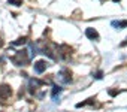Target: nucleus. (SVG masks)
<instances>
[{
	"instance_id": "obj_11",
	"label": "nucleus",
	"mask_w": 127,
	"mask_h": 112,
	"mask_svg": "<svg viewBox=\"0 0 127 112\" xmlns=\"http://www.w3.org/2000/svg\"><path fill=\"white\" fill-rule=\"evenodd\" d=\"M126 45H127V39H126V42H123V43H121V46H126Z\"/></svg>"
},
{
	"instance_id": "obj_1",
	"label": "nucleus",
	"mask_w": 127,
	"mask_h": 112,
	"mask_svg": "<svg viewBox=\"0 0 127 112\" xmlns=\"http://www.w3.org/2000/svg\"><path fill=\"white\" fill-rule=\"evenodd\" d=\"M30 55L27 54V51L26 49H21V51H18L14 57L11 58V61L14 63V64H17V66H26L29 61H30Z\"/></svg>"
},
{
	"instance_id": "obj_6",
	"label": "nucleus",
	"mask_w": 127,
	"mask_h": 112,
	"mask_svg": "<svg viewBox=\"0 0 127 112\" xmlns=\"http://www.w3.org/2000/svg\"><path fill=\"white\" fill-rule=\"evenodd\" d=\"M61 90H63V88H61V87H58V85H54V87H52V93H51V96H52V99H54V100H57V94H60V93H61Z\"/></svg>"
},
{
	"instance_id": "obj_10",
	"label": "nucleus",
	"mask_w": 127,
	"mask_h": 112,
	"mask_svg": "<svg viewBox=\"0 0 127 112\" xmlns=\"http://www.w3.org/2000/svg\"><path fill=\"white\" fill-rule=\"evenodd\" d=\"M102 75H103V73H102V72H99V73L96 75V79H102Z\"/></svg>"
},
{
	"instance_id": "obj_5",
	"label": "nucleus",
	"mask_w": 127,
	"mask_h": 112,
	"mask_svg": "<svg viewBox=\"0 0 127 112\" xmlns=\"http://www.w3.org/2000/svg\"><path fill=\"white\" fill-rule=\"evenodd\" d=\"M85 36H87L88 39H93V40H97V39H99V33H97L94 28H87V30H85Z\"/></svg>"
},
{
	"instance_id": "obj_9",
	"label": "nucleus",
	"mask_w": 127,
	"mask_h": 112,
	"mask_svg": "<svg viewBox=\"0 0 127 112\" xmlns=\"http://www.w3.org/2000/svg\"><path fill=\"white\" fill-rule=\"evenodd\" d=\"M9 3H14V5H21V2H20V0H9Z\"/></svg>"
},
{
	"instance_id": "obj_2",
	"label": "nucleus",
	"mask_w": 127,
	"mask_h": 112,
	"mask_svg": "<svg viewBox=\"0 0 127 112\" xmlns=\"http://www.w3.org/2000/svg\"><path fill=\"white\" fill-rule=\"evenodd\" d=\"M57 79H58L60 82H63V84H69V82L72 81V78H70V72L66 70V69L60 70L58 75H57Z\"/></svg>"
},
{
	"instance_id": "obj_8",
	"label": "nucleus",
	"mask_w": 127,
	"mask_h": 112,
	"mask_svg": "<svg viewBox=\"0 0 127 112\" xmlns=\"http://www.w3.org/2000/svg\"><path fill=\"white\" fill-rule=\"evenodd\" d=\"M23 43H26V37H21V39H18V40H15L12 45H23Z\"/></svg>"
},
{
	"instance_id": "obj_4",
	"label": "nucleus",
	"mask_w": 127,
	"mask_h": 112,
	"mask_svg": "<svg viewBox=\"0 0 127 112\" xmlns=\"http://www.w3.org/2000/svg\"><path fill=\"white\" fill-rule=\"evenodd\" d=\"M46 66H48V63L43 61V60H40V61H37V63L34 64V72H36V73H42V72L46 69Z\"/></svg>"
},
{
	"instance_id": "obj_7",
	"label": "nucleus",
	"mask_w": 127,
	"mask_h": 112,
	"mask_svg": "<svg viewBox=\"0 0 127 112\" xmlns=\"http://www.w3.org/2000/svg\"><path fill=\"white\" fill-rule=\"evenodd\" d=\"M112 27L124 28V27H127V21H112Z\"/></svg>"
},
{
	"instance_id": "obj_12",
	"label": "nucleus",
	"mask_w": 127,
	"mask_h": 112,
	"mask_svg": "<svg viewBox=\"0 0 127 112\" xmlns=\"http://www.w3.org/2000/svg\"><path fill=\"white\" fill-rule=\"evenodd\" d=\"M2 43H3V42H2V37H0V46H2Z\"/></svg>"
},
{
	"instance_id": "obj_13",
	"label": "nucleus",
	"mask_w": 127,
	"mask_h": 112,
	"mask_svg": "<svg viewBox=\"0 0 127 112\" xmlns=\"http://www.w3.org/2000/svg\"><path fill=\"white\" fill-rule=\"evenodd\" d=\"M114 2H118V0H114Z\"/></svg>"
},
{
	"instance_id": "obj_3",
	"label": "nucleus",
	"mask_w": 127,
	"mask_h": 112,
	"mask_svg": "<svg viewBox=\"0 0 127 112\" xmlns=\"http://www.w3.org/2000/svg\"><path fill=\"white\" fill-rule=\"evenodd\" d=\"M11 94H12V90H11V87L9 85H2L0 87V100L2 102H5L6 99H9L11 97Z\"/></svg>"
}]
</instances>
